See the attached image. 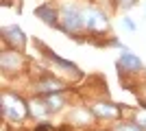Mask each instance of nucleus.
Wrapping results in <instances>:
<instances>
[{
    "label": "nucleus",
    "mask_w": 146,
    "mask_h": 131,
    "mask_svg": "<svg viewBox=\"0 0 146 131\" xmlns=\"http://www.w3.org/2000/svg\"><path fill=\"white\" fill-rule=\"evenodd\" d=\"M2 114H5L7 118H11V120H20V118L26 116V107H24V103L20 98L7 94L5 98H2Z\"/></svg>",
    "instance_id": "f03ea898"
},
{
    "label": "nucleus",
    "mask_w": 146,
    "mask_h": 131,
    "mask_svg": "<svg viewBox=\"0 0 146 131\" xmlns=\"http://www.w3.org/2000/svg\"><path fill=\"white\" fill-rule=\"evenodd\" d=\"M83 26H85L87 31L100 33V31H107L109 22H107L103 11H98V9H85L83 11Z\"/></svg>",
    "instance_id": "f257e3e1"
},
{
    "label": "nucleus",
    "mask_w": 146,
    "mask_h": 131,
    "mask_svg": "<svg viewBox=\"0 0 146 131\" xmlns=\"http://www.w3.org/2000/svg\"><path fill=\"white\" fill-rule=\"evenodd\" d=\"M0 61H2L5 68H15V66H20V57H18V53H2Z\"/></svg>",
    "instance_id": "6e6552de"
},
{
    "label": "nucleus",
    "mask_w": 146,
    "mask_h": 131,
    "mask_svg": "<svg viewBox=\"0 0 146 131\" xmlns=\"http://www.w3.org/2000/svg\"><path fill=\"white\" fill-rule=\"evenodd\" d=\"M44 105H46V109H48V112H52V109H59L61 105H63V100H61V96H48V98L44 100Z\"/></svg>",
    "instance_id": "9d476101"
},
{
    "label": "nucleus",
    "mask_w": 146,
    "mask_h": 131,
    "mask_svg": "<svg viewBox=\"0 0 146 131\" xmlns=\"http://www.w3.org/2000/svg\"><path fill=\"white\" fill-rule=\"evenodd\" d=\"M37 90L39 92H50V90H61V83L55 81V79H46V81H42L39 85H37Z\"/></svg>",
    "instance_id": "1a4fd4ad"
},
{
    "label": "nucleus",
    "mask_w": 146,
    "mask_h": 131,
    "mask_svg": "<svg viewBox=\"0 0 146 131\" xmlns=\"http://www.w3.org/2000/svg\"><path fill=\"white\" fill-rule=\"evenodd\" d=\"M35 15L42 18L44 22H48V24H55L57 22V13L52 7H39V9H35Z\"/></svg>",
    "instance_id": "423d86ee"
},
{
    "label": "nucleus",
    "mask_w": 146,
    "mask_h": 131,
    "mask_svg": "<svg viewBox=\"0 0 146 131\" xmlns=\"http://www.w3.org/2000/svg\"><path fill=\"white\" fill-rule=\"evenodd\" d=\"M133 2H135V0H120V5L124 7V9H129V7L133 5Z\"/></svg>",
    "instance_id": "2eb2a0df"
},
{
    "label": "nucleus",
    "mask_w": 146,
    "mask_h": 131,
    "mask_svg": "<svg viewBox=\"0 0 146 131\" xmlns=\"http://www.w3.org/2000/svg\"><path fill=\"white\" fill-rule=\"evenodd\" d=\"M135 125L142 127V129H146V112H140V114H137V118H135Z\"/></svg>",
    "instance_id": "f8f14e48"
},
{
    "label": "nucleus",
    "mask_w": 146,
    "mask_h": 131,
    "mask_svg": "<svg viewBox=\"0 0 146 131\" xmlns=\"http://www.w3.org/2000/svg\"><path fill=\"white\" fill-rule=\"evenodd\" d=\"M122 24L127 26L129 31H135V24H133V22H131V20H129V18H124V20H122Z\"/></svg>",
    "instance_id": "4468645a"
},
{
    "label": "nucleus",
    "mask_w": 146,
    "mask_h": 131,
    "mask_svg": "<svg viewBox=\"0 0 146 131\" xmlns=\"http://www.w3.org/2000/svg\"><path fill=\"white\" fill-rule=\"evenodd\" d=\"M2 37L11 44L13 48H22L24 46V33H22L20 26H7L5 31H2Z\"/></svg>",
    "instance_id": "20e7f679"
},
{
    "label": "nucleus",
    "mask_w": 146,
    "mask_h": 131,
    "mask_svg": "<svg viewBox=\"0 0 146 131\" xmlns=\"http://www.w3.org/2000/svg\"><path fill=\"white\" fill-rule=\"evenodd\" d=\"M142 59L140 57H135V55H131V53H122V57H120V68H124V70H142Z\"/></svg>",
    "instance_id": "39448f33"
},
{
    "label": "nucleus",
    "mask_w": 146,
    "mask_h": 131,
    "mask_svg": "<svg viewBox=\"0 0 146 131\" xmlns=\"http://www.w3.org/2000/svg\"><path fill=\"white\" fill-rule=\"evenodd\" d=\"M118 131H142V127H137V125H120Z\"/></svg>",
    "instance_id": "ddd939ff"
},
{
    "label": "nucleus",
    "mask_w": 146,
    "mask_h": 131,
    "mask_svg": "<svg viewBox=\"0 0 146 131\" xmlns=\"http://www.w3.org/2000/svg\"><path fill=\"white\" fill-rule=\"evenodd\" d=\"M61 24L70 33L81 31V29H83V13H79L74 7H66V9L61 11Z\"/></svg>",
    "instance_id": "7ed1b4c3"
},
{
    "label": "nucleus",
    "mask_w": 146,
    "mask_h": 131,
    "mask_svg": "<svg viewBox=\"0 0 146 131\" xmlns=\"http://www.w3.org/2000/svg\"><path fill=\"white\" fill-rule=\"evenodd\" d=\"M94 112H96L98 116H105V118H116L118 107L116 105H107V103H98V105L94 107Z\"/></svg>",
    "instance_id": "0eeeda50"
},
{
    "label": "nucleus",
    "mask_w": 146,
    "mask_h": 131,
    "mask_svg": "<svg viewBox=\"0 0 146 131\" xmlns=\"http://www.w3.org/2000/svg\"><path fill=\"white\" fill-rule=\"evenodd\" d=\"M50 57H52V61H57V63H59L61 68H68V70H70V68H74V63H72V61H66V59H59L57 55H50Z\"/></svg>",
    "instance_id": "9b49d317"
}]
</instances>
